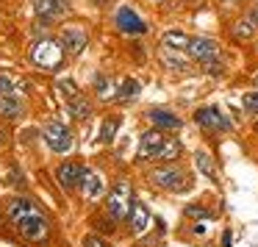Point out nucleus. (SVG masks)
I'll use <instances>...</instances> for the list:
<instances>
[{
    "instance_id": "obj_12",
    "label": "nucleus",
    "mask_w": 258,
    "mask_h": 247,
    "mask_svg": "<svg viewBox=\"0 0 258 247\" xmlns=\"http://www.w3.org/2000/svg\"><path fill=\"white\" fill-rule=\"evenodd\" d=\"M128 222H131V230H134V233H145L147 222H150V211H147L142 203H131Z\"/></svg>"
},
{
    "instance_id": "obj_30",
    "label": "nucleus",
    "mask_w": 258,
    "mask_h": 247,
    "mask_svg": "<svg viewBox=\"0 0 258 247\" xmlns=\"http://www.w3.org/2000/svg\"><path fill=\"white\" fill-rule=\"evenodd\" d=\"M164 61H167V64H169V67H172V70H186V61H183V58H172V56H164Z\"/></svg>"
},
{
    "instance_id": "obj_34",
    "label": "nucleus",
    "mask_w": 258,
    "mask_h": 247,
    "mask_svg": "<svg viewBox=\"0 0 258 247\" xmlns=\"http://www.w3.org/2000/svg\"><path fill=\"white\" fill-rule=\"evenodd\" d=\"M255 86H258V75H255Z\"/></svg>"
},
{
    "instance_id": "obj_13",
    "label": "nucleus",
    "mask_w": 258,
    "mask_h": 247,
    "mask_svg": "<svg viewBox=\"0 0 258 247\" xmlns=\"http://www.w3.org/2000/svg\"><path fill=\"white\" fill-rule=\"evenodd\" d=\"M81 192H84V197H89V200H95V197L103 195V178L97 172H92V169H86L84 178H81Z\"/></svg>"
},
{
    "instance_id": "obj_4",
    "label": "nucleus",
    "mask_w": 258,
    "mask_h": 247,
    "mask_svg": "<svg viewBox=\"0 0 258 247\" xmlns=\"http://www.w3.org/2000/svg\"><path fill=\"white\" fill-rule=\"evenodd\" d=\"M14 225H17V230L23 233V239H28V241H45L47 233H50V228H47V222L39 217V211L25 214V217L17 219Z\"/></svg>"
},
{
    "instance_id": "obj_9",
    "label": "nucleus",
    "mask_w": 258,
    "mask_h": 247,
    "mask_svg": "<svg viewBox=\"0 0 258 247\" xmlns=\"http://www.w3.org/2000/svg\"><path fill=\"white\" fill-rule=\"evenodd\" d=\"M84 172L86 169L81 167L78 161H64L56 167V180H58L61 189H75V186L81 183V178H84Z\"/></svg>"
},
{
    "instance_id": "obj_19",
    "label": "nucleus",
    "mask_w": 258,
    "mask_h": 247,
    "mask_svg": "<svg viewBox=\"0 0 258 247\" xmlns=\"http://www.w3.org/2000/svg\"><path fill=\"white\" fill-rule=\"evenodd\" d=\"M161 42H164V47H167V50H186L191 39L183 34V31H167Z\"/></svg>"
},
{
    "instance_id": "obj_14",
    "label": "nucleus",
    "mask_w": 258,
    "mask_h": 247,
    "mask_svg": "<svg viewBox=\"0 0 258 247\" xmlns=\"http://www.w3.org/2000/svg\"><path fill=\"white\" fill-rule=\"evenodd\" d=\"M61 47L70 53V56H78L86 47V34L84 31H64L61 34Z\"/></svg>"
},
{
    "instance_id": "obj_1",
    "label": "nucleus",
    "mask_w": 258,
    "mask_h": 247,
    "mask_svg": "<svg viewBox=\"0 0 258 247\" xmlns=\"http://www.w3.org/2000/svg\"><path fill=\"white\" fill-rule=\"evenodd\" d=\"M150 180L156 186H161V189H169V192H186L189 189V175L180 167H158L150 172Z\"/></svg>"
},
{
    "instance_id": "obj_18",
    "label": "nucleus",
    "mask_w": 258,
    "mask_h": 247,
    "mask_svg": "<svg viewBox=\"0 0 258 247\" xmlns=\"http://www.w3.org/2000/svg\"><path fill=\"white\" fill-rule=\"evenodd\" d=\"M67 108H70V114H73L75 119H86V117L92 114V106H89V100H86L84 95L70 97V100H67Z\"/></svg>"
},
{
    "instance_id": "obj_25",
    "label": "nucleus",
    "mask_w": 258,
    "mask_h": 247,
    "mask_svg": "<svg viewBox=\"0 0 258 247\" xmlns=\"http://www.w3.org/2000/svg\"><path fill=\"white\" fill-rule=\"evenodd\" d=\"M195 164H197V169H200L203 175L214 178V164H211V158H208L206 153H195Z\"/></svg>"
},
{
    "instance_id": "obj_6",
    "label": "nucleus",
    "mask_w": 258,
    "mask_h": 247,
    "mask_svg": "<svg viewBox=\"0 0 258 247\" xmlns=\"http://www.w3.org/2000/svg\"><path fill=\"white\" fill-rule=\"evenodd\" d=\"M186 53H189V58H195L200 64H211L219 58V45L214 39H206V36H195L186 47Z\"/></svg>"
},
{
    "instance_id": "obj_27",
    "label": "nucleus",
    "mask_w": 258,
    "mask_h": 247,
    "mask_svg": "<svg viewBox=\"0 0 258 247\" xmlns=\"http://www.w3.org/2000/svg\"><path fill=\"white\" fill-rule=\"evenodd\" d=\"M241 103H244V111L258 114V92H247V95L241 97Z\"/></svg>"
},
{
    "instance_id": "obj_17",
    "label": "nucleus",
    "mask_w": 258,
    "mask_h": 247,
    "mask_svg": "<svg viewBox=\"0 0 258 247\" xmlns=\"http://www.w3.org/2000/svg\"><path fill=\"white\" fill-rule=\"evenodd\" d=\"M34 211H36V206H34V203H28V200H23V197L9 200V206H6V214H9L12 222H17V219L25 217V214H34Z\"/></svg>"
},
{
    "instance_id": "obj_11",
    "label": "nucleus",
    "mask_w": 258,
    "mask_h": 247,
    "mask_svg": "<svg viewBox=\"0 0 258 247\" xmlns=\"http://www.w3.org/2000/svg\"><path fill=\"white\" fill-rule=\"evenodd\" d=\"M67 12V0H36V17L53 23Z\"/></svg>"
},
{
    "instance_id": "obj_21",
    "label": "nucleus",
    "mask_w": 258,
    "mask_h": 247,
    "mask_svg": "<svg viewBox=\"0 0 258 247\" xmlns=\"http://www.w3.org/2000/svg\"><path fill=\"white\" fill-rule=\"evenodd\" d=\"M17 92H25V84L14 81L12 75H0V95H17Z\"/></svg>"
},
{
    "instance_id": "obj_2",
    "label": "nucleus",
    "mask_w": 258,
    "mask_h": 247,
    "mask_svg": "<svg viewBox=\"0 0 258 247\" xmlns=\"http://www.w3.org/2000/svg\"><path fill=\"white\" fill-rule=\"evenodd\" d=\"M31 61L42 70H56L61 64V45L53 39H42L31 47Z\"/></svg>"
},
{
    "instance_id": "obj_7",
    "label": "nucleus",
    "mask_w": 258,
    "mask_h": 247,
    "mask_svg": "<svg viewBox=\"0 0 258 247\" xmlns=\"http://www.w3.org/2000/svg\"><path fill=\"white\" fill-rule=\"evenodd\" d=\"M195 122L200 125V128H208V131H228L230 128L228 117H225L219 108H214V106L197 108V111H195Z\"/></svg>"
},
{
    "instance_id": "obj_23",
    "label": "nucleus",
    "mask_w": 258,
    "mask_h": 247,
    "mask_svg": "<svg viewBox=\"0 0 258 247\" xmlns=\"http://www.w3.org/2000/svg\"><path fill=\"white\" fill-rule=\"evenodd\" d=\"M252 34H255V25H252L250 17L239 20V23L233 25V36H236V39H250Z\"/></svg>"
},
{
    "instance_id": "obj_16",
    "label": "nucleus",
    "mask_w": 258,
    "mask_h": 247,
    "mask_svg": "<svg viewBox=\"0 0 258 247\" xmlns=\"http://www.w3.org/2000/svg\"><path fill=\"white\" fill-rule=\"evenodd\" d=\"M150 119L156 122V128H161V131H178V128H180V119L175 117V114L164 111V108H153V111H150Z\"/></svg>"
},
{
    "instance_id": "obj_8",
    "label": "nucleus",
    "mask_w": 258,
    "mask_h": 247,
    "mask_svg": "<svg viewBox=\"0 0 258 247\" xmlns=\"http://www.w3.org/2000/svg\"><path fill=\"white\" fill-rule=\"evenodd\" d=\"M114 23H117V28L119 31H125V34H131V36H142L147 31V25L139 20V14L134 12V9H119L117 14H114Z\"/></svg>"
},
{
    "instance_id": "obj_26",
    "label": "nucleus",
    "mask_w": 258,
    "mask_h": 247,
    "mask_svg": "<svg viewBox=\"0 0 258 247\" xmlns=\"http://www.w3.org/2000/svg\"><path fill=\"white\" fill-rule=\"evenodd\" d=\"M95 89H97V95H100V97L114 95V89L108 86V78H106V75H97V78H95Z\"/></svg>"
},
{
    "instance_id": "obj_5",
    "label": "nucleus",
    "mask_w": 258,
    "mask_h": 247,
    "mask_svg": "<svg viewBox=\"0 0 258 247\" xmlns=\"http://www.w3.org/2000/svg\"><path fill=\"white\" fill-rule=\"evenodd\" d=\"M106 211L111 219H122L131 211V189L128 183H117L106 197Z\"/></svg>"
},
{
    "instance_id": "obj_28",
    "label": "nucleus",
    "mask_w": 258,
    "mask_h": 247,
    "mask_svg": "<svg viewBox=\"0 0 258 247\" xmlns=\"http://www.w3.org/2000/svg\"><path fill=\"white\" fill-rule=\"evenodd\" d=\"M58 89H61L67 97H75V95H81V92H78V86H75L73 81H64V78L58 81Z\"/></svg>"
},
{
    "instance_id": "obj_15",
    "label": "nucleus",
    "mask_w": 258,
    "mask_h": 247,
    "mask_svg": "<svg viewBox=\"0 0 258 247\" xmlns=\"http://www.w3.org/2000/svg\"><path fill=\"white\" fill-rule=\"evenodd\" d=\"M23 114V100L17 95H0V117L17 119Z\"/></svg>"
},
{
    "instance_id": "obj_24",
    "label": "nucleus",
    "mask_w": 258,
    "mask_h": 247,
    "mask_svg": "<svg viewBox=\"0 0 258 247\" xmlns=\"http://www.w3.org/2000/svg\"><path fill=\"white\" fill-rule=\"evenodd\" d=\"M117 128H119V119H117V117H108L106 122H103L100 139H103V142H111L114 136H117Z\"/></svg>"
},
{
    "instance_id": "obj_33",
    "label": "nucleus",
    "mask_w": 258,
    "mask_h": 247,
    "mask_svg": "<svg viewBox=\"0 0 258 247\" xmlns=\"http://www.w3.org/2000/svg\"><path fill=\"white\" fill-rule=\"evenodd\" d=\"M97 6H108V3H111V0H95Z\"/></svg>"
},
{
    "instance_id": "obj_22",
    "label": "nucleus",
    "mask_w": 258,
    "mask_h": 247,
    "mask_svg": "<svg viewBox=\"0 0 258 247\" xmlns=\"http://www.w3.org/2000/svg\"><path fill=\"white\" fill-rule=\"evenodd\" d=\"M180 156V142L178 139H167L161 145V153H158V158L161 161H172V158H178Z\"/></svg>"
},
{
    "instance_id": "obj_3",
    "label": "nucleus",
    "mask_w": 258,
    "mask_h": 247,
    "mask_svg": "<svg viewBox=\"0 0 258 247\" xmlns=\"http://www.w3.org/2000/svg\"><path fill=\"white\" fill-rule=\"evenodd\" d=\"M42 134H45V142L50 145L53 153H67V150H73V134H70V131L64 128L58 119H47L45 128H42Z\"/></svg>"
},
{
    "instance_id": "obj_29",
    "label": "nucleus",
    "mask_w": 258,
    "mask_h": 247,
    "mask_svg": "<svg viewBox=\"0 0 258 247\" xmlns=\"http://www.w3.org/2000/svg\"><path fill=\"white\" fill-rule=\"evenodd\" d=\"M84 247H111V244H106V241L100 239V236H95V233H89L84 239Z\"/></svg>"
},
{
    "instance_id": "obj_20",
    "label": "nucleus",
    "mask_w": 258,
    "mask_h": 247,
    "mask_svg": "<svg viewBox=\"0 0 258 247\" xmlns=\"http://www.w3.org/2000/svg\"><path fill=\"white\" fill-rule=\"evenodd\" d=\"M139 92H142L139 81H134V78H125V81H122V86H119V92H117V100L128 103V100H134V97L139 95Z\"/></svg>"
},
{
    "instance_id": "obj_10",
    "label": "nucleus",
    "mask_w": 258,
    "mask_h": 247,
    "mask_svg": "<svg viewBox=\"0 0 258 247\" xmlns=\"http://www.w3.org/2000/svg\"><path fill=\"white\" fill-rule=\"evenodd\" d=\"M164 134L161 128L156 131H147L145 136L139 139V153H136V158H142V161H147V158H158V153H161V145H164Z\"/></svg>"
},
{
    "instance_id": "obj_31",
    "label": "nucleus",
    "mask_w": 258,
    "mask_h": 247,
    "mask_svg": "<svg viewBox=\"0 0 258 247\" xmlns=\"http://www.w3.org/2000/svg\"><path fill=\"white\" fill-rule=\"evenodd\" d=\"M186 214H189V217H206V208H200V206H189V208H186Z\"/></svg>"
},
{
    "instance_id": "obj_32",
    "label": "nucleus",
    "mask_w": 258,
    "mask_h": 247,
    "mask_svg": "<svg viewBox=\"0 0 258 247\" xmlns=\"http://www.w3.org/2000/svg\"><path fill=\"white\" fill-rule=\"evenodd\" d=\"M247 17H250V20H252V25H255V28H258V9H252V12L247 14Z\"/></svg>"
}]
</instances>
